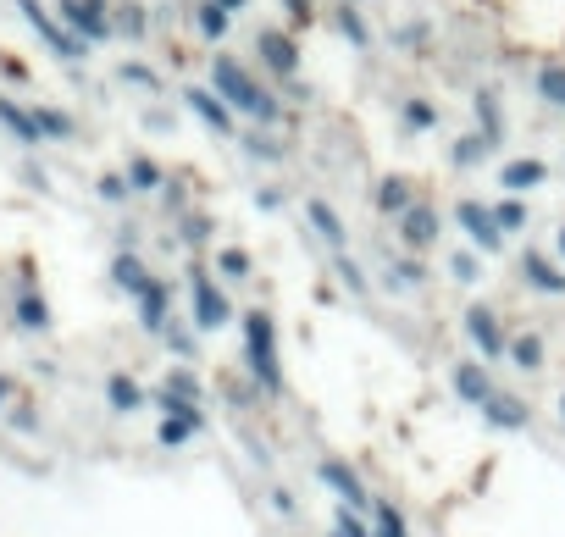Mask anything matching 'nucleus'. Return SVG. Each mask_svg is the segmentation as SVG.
<instances>
[{"label":"nucleus","mask_w":565,"mask_h":537,"mask_svg":"<svg viewBox=\"0 0 565 537\" xmlns=\"http://www.w3.org/2000/svg\"><path fill=\"white\" fill-rule=\"evenodd\" d=\"M477 128L488 133L493 144L505 139V111H499V95H493V89H482L477 95Z\"/></svg>","instance_id":"e433bc0d"},{"label":"nucleus","mask_w":565,"mask_h":537,"mask_svg":"<svg viewBox=\"0 0 565 537\" xmlns=\"http://www.w3.org/2000/svg\"><path fill=\"white\" fill-rule=\"evenodd\" d=\"M266 504H272V515H283V521H300V499H294L289 488H266Z\"/></svg>","instance_id":"37998d69"},{"label":"nucleus","mask_w":565,"mask_h":537,"mask_svg":"<svg viewBox=\"0 0 565 537\" xmlns=\"http://www.w3.org/2000/svg\"><path fill=\"white\" fill-rule=\"evenodd\" d=\"M150 405L161 410V427H156L161 449H178V443H189V438H200L205 432V405L200 399H183V394H172V388H156Z\"/></svg>","instance_id":"39448f33"},{"label":"nucleus","mask_w":565,"mask_h":537,"mask_svg":"<svg viewBox=\"0 0 565 537\" xmlns=\"http://www.w3.org/2000/svg\"><path fill=\"white\" fill-rule=\"evenodd\" d=\"M327 537H372V515L338 504V510H333V526H327Z\"/></svg>","instance_id":"4c0bfd02"},{"label":"nucleus","mask_w":565,"mask_h":537,"mask_svg":"<svg viewBox=\"0 0 565 537\" xmlns=\"http://www.w3.org/2000/svg\"><path fill=\"white\" fill-rule=\"evenodd\" d=\"M205 239H211V216H200V211L183 216V244H194V250H200Z\"/></svg>","instance_id":"a18cd8bd"},{"label":"nucleus","mask_w":565,"mask_h":537,"mask_svg":"<svg viewBox=\"0 0 565 537\" xmlns=\"http://www.w3.org/2000/svg\"><path fill=\"white\" fill-rule=\"evenodd\" d=\"M477 416L488 421L493 432H527V427H532V405H527L521 394H505V388H493L488 405H482Z\"/></svg>","instance_id":"4468645a"},{"label":"nucleus","mask_w":565,"mask_h":537,"mask_svg":"<svg viewBox=\"0 0 565 537\" xmlns=\"http://www.w3.org/2000/svg\"><path fill=\"white\" fill-rule=\"evenodd\" d=\"M482 266H488V255H482V250H471V244H466V250H455V255H449V277H455L460 288H477V283H482Z\"/></svg>","instance_id":"473e14b6"},{"label":"nucleus","mask_w":565,"mask_h":537,"mask_svg":"<svg viewBox=\"0 0 565 537\" xmlns=\"http://www.w3.org/2000/svg\"><path fill=\"white\" fill-rule=\"evenodd\" d=\"M394 239H399V250H410V255H433L438 239H444V211H438L433 200H416L405 216H394Z\"/></svg>","instance_id":"6e6552de"},{"label":"nucleus","mask_w":565,"mask_h":537,"mask_svg":"<svg viewBox=\"0 0 565 537\" xmlns=\"http://www.w3.org/2000/svg\"><path fill=\"white\" fill-rule=\"evenodd\" d=\"M111 283H117V288H122V294H128V299H139V294H145L150 283H156V272H150V266L139 261V255H133V250H122L117 261H111Z\"/></svg>","instance_id":"5701e85b"},{"label":"nucleus","mask_w":565,"mask_h":537,"mask_svg":"<svg viewBox=\"0 0 565 537\" xmlns=\"http://www.w3.org/2000/svg\"><path fill=\"white\" fill-rule=\"evenodd\" d=\"M305 222H311V233H316V239H322L333 255H338V250H349V222L322 200V194H311V200H305Z\"/></svg>","instance_id":"dca6fc26"},{"label":"nucleus","mask_w":565,"mask_h":537,"mask_svg":"<svg viewBox=\"0 0 565 537\" xmlns=\"http://www.w3.org/2000/svg\"><path fill=\"white\" fill-rule=\"evenodd\" d=\"M289 537H300V532H289Z\"/></svg>","instance_id":"4d7b16f0"},{"label":"nucleus","mask_w":565,"mask_h":537,"mask_svg":"<svg viewBox=\"0 0 565 537\" xmlns=\"http://www.w3.org/2000/svg\"><path fill=\"white\" fill-rule=\"evenodd\" d=\"M316 482H322L327 493H333L338 504H349V510H361V515H372V504H377V493L361 482V471L349 466L344 454H322L316 460Z\"/></svg>","instance_id":"0eeeda50"},{"label":"nucleus","mask_w":565,"mask_h":537,"mask_svg":"<svg viewBox=\"0 0 565 537\" xmlns=\"http://www.w3.org/2000/svg\"><path fill=\"white\" fill-rule=\"evenodd\" d=\"M122 172H128L133 194H161V189H167V172H161L150 156H128V167H122Z\"/></svg>","instance_id":"2f4dec72"},{"label":"nucleus","mask_w":565,"mask_h":537,"mask_svg":"<svg viewBox=\"0 0 565 537\" xmlns=\"http://www.w3.org/2000/svg\"><path fill=\"white\" fill-rule=\"evenodd\" d=\"M283 6H289V23H294V34L316 23V6H311V0H283Z\"/></svg>","instance_id":"49530a36"},{"label":"nucleus","mask_w":565,"mask_h":537,"mask_svg":"<svg viewBox=\"0 0 565 537\" xmlns=\"http://www.w3.org/2000/svg\"><path fill=\"white\" fill-rule=\"evenodd\" d=\"M133 305H139V327H145V333L161 338V333L172 327V283H167V277H156L145 294L133 299Z\"/></svg>","instance_id":"f3484780"},{"label":"nucleus","mask_w":565,"mask_h":537,"mask_svg":"<svg viewBox=\"0 0 565 537\" xmlns=\"http://www.w3.org/2000/svg\"><path fill=\"white\" fill-rule=\"evenodd\" d=\"M421 283H427V255L399 250L394 261L383 266V288H388V294H416Z\"/></svg>","instance_id":"6ab92c4d"},{"label":"nucleus","mask_w":565,"mask_h":537,"mask_svg":"<svg viewBox=\"0 0 565 537\" xmlns=\"http://www.w3.org/2000/svg\"><path fill=\"white\" fill-rule=\"evenodd\" d=\"M56 12H61V23L73 28L78 39H89V45H100V39L117 34V17L106 12V0H61Z\"/></svg>","instance_id":"9b49d317"},{"label":"nucleus","mask_w":565,"mask_h":537,"mask_svg":"<svg viewBox=\"0 0 565 537\" xmlns=\"http://www.w3.org/2000/svg\"><path fill=\"white\" fill-rule=\"evenodd\" d=\"M161 388H172V394L200 399V405H205V382H200V371H194V360H178V366H167V382H161Z\"/></svg>","instance_id":"72a5a7b5"},{"label":"nucleus","mask_w":565,"mask_h":537,"mask_svg":"<svg viewBox=\"0 0 565 537\" xmlns=\"http://www.w3.org/2000/svg\"><path fill=\"white\" fill-rule=\"evenodd\" d=\"M543 183H549V161H538V156H516L499 167V194H532Z\"/></svg>","instance_id":"a211bd4d"},{"label":"nucleus","mask_w":565,"mask_h":537,"mask_svg":"<svg viewBox=\"0 0 565 537\" xmlns=\"http://www.w3.org/2000/svg\"><path fill=\"white\" fill-rule=\"evenodd\" d=\"M194 23H200V34L217 45V39H228V23H233V12L222 6V0H205L200 12H194Z\"/></svg>","instance_id":"f704fd0d"},{"label":"nucleus","mask_w":565,"mask_h":537,"mask_svg":"<svg viewBox=\"0 0 565 537\" xmlns=\"http://www.w3.org/2000/svg\"><path fill=\"white\" fill-rule=\"evenodd\" d=\"M34 117H39V133H45V139H73V117H67V111H56V106H39Z\"/></svg>","instance_id":"58836bf2"},{"label":"nucleus","mask_w":565,"mask_h":537,"mask_svg":"<svg viewBox=\"0 0 565 537\" xmlns=\"http://www.w3.org/2000/svg\"><path fill=\"white\" fill-rule=\"evenodd\" d=\"M183 106H189L194 117H200L205 128H211V133H217V139H239V111H233L228 100L217 95V89L189 84V89H183Z\"/></svg>","instance_id":"ddd939ff"},{"label":"nucleus","mask_w":565,"mask_h":537,"mask_svg":"<svg viewBox=\"0 0 565 537\" xmlns=\"http://www.w3.org/2000/svg\"><path fill=\"white\" fill-rule=\"evenodd\" d=\"M372 537H416L405 521V510H399L394 499H383V493H377V504H372Z\"/></svg>","instance_id":"c85d7f7f"},{"label":"nucleus","mask_w":565,"mask_h":537,"mask_svg":"<svg viewBox=\"0 0 565 537\" xmlns=\"http://www.w3.org/2000/svg\"><path fill=\"white\" fill-rule=\"evenodd\" d=\"M117 28H122V34H128V39H139V34H145V12H139V6H122Z\"/></svg>","instance_id":"de8ad7c7"},{"label":"nucleus","mask_w":565,"mask_h":537,"mask_svg":"<svg viewBox=\"0 0 565 537\" xmlns=\"http://www.w3.org/2000/svg\"><path fill=\"white\" fill-rule=\"evenodd\" d=\"M516 272H521V283L532 288V294H549V299H565V261L560 255H549V250H521V261H516Z\"/></svg>","instance_id":"f8f14e48"},{"label":"nucleus","mask_w":565,"mask_h":537,"mask_svg":"<svg viewBox=\"0 0 565 537\" xmlns=\"http://www.w3.org/2000/svg\"><path fill=\"white\" fill-rule=\"evenodd\" d=\"M189 322L200 333H222L233 322V299H228V283H222L211 266H189Z\"/></svg>","instance_id":"7ed1b4c3"},{"label":"nucleus","mask_w":565,"mask_h":537,"mask_svg":"<svg viewBox=\"0 0 565 537\" xmlns=\"http://www.w3.org/2000/svg\"><path fill=\"white\" fill-rule=\"evenodd\" d=\"M95 194L106 205H122L133 194V183H128V172H100V183H95Z\"/></svg>","instance_id":"ea45409f"},{"label":"nucleus","mask_w":565,"mask_h":537,"mask_svg":"<svg viewBox=\"0 0 565 537\" xmlns=\"http://www.w3.org/2000/svg\"><path fill=\"white\" fill-rule=\"evenodd\" d=\"M161 338H167V349H172L178 360H194V338H200V327H194V322H189V327H178V322H172Z\"/></svg>","instance_id":"a19ab883"},{"label":"nucleus","mask_w":565,"mask_h":537,"mask_svg":"<svg viewBox=\"0 0 565 537\" xmlns=\"http://www.w3.org/2000/svg\"><path fill=\"white\" fill-rule=\"evenodd\" d=\"M211 89H217V95L228 100V106L239 111V117H255L261 128L283 122V106H277V95L255 84V78H250V72H244L233 56H217V61H211Z\"/></svg>","instance_id":"f03ea898"},{"label":"nucleus","mask_w":565,"mask_h":537,"mask_svg":"<svg viewBox=\"0 0 565 537\" xmlns=\"http://www.w3.org/2000/svg\"><path fill=\"white\" fill-rule=\"evenodd\" d=\"M255 56H261V67L272 78L294 84V72H300V39H294V28H261L255 34Z\"/></svg>","instance_id":"1a4fd4ad"},{"label":"nucleus","mask_w":565,"mask_h":537,"mask_svg":"<svg viewBox=\"0 0 565 537\" xmlns=\"http://www.w3.org/2000/svg\"><path fill=\"white\" fill-rule=\"evenodd\" d=\"M6 399H12V377H0V405H6Z\"/></svg>","instance_id":"864d4df0"},{"label":"nucleus","mask_w":565,"mask_h":537,"mask_svg":"<svg viewBox=\"0 0 565 537\" xmlns=\"http://www.w3.org/2000/svg\"><path fill=\"white\" fill-rule=\"evenodd\" d=\"M122 78H128V84H139V89H156V72L139 67V61H128V67H122Z\"/></svg>","instance_id":"09e8293b"},{"label":"nucleus","mask_w":565,"mask_h":537,"mask_svg":"<svg viewBox=\"0 0 565 537\" xmlns=\"http://www.w3.org/2000/svg\"><path fill=\"white\" fill-rule=\"evenodd\" d=\"M460 333H466V344L477 349V360H488V366L510 355V327L499 322V311H493V305H482V299H471V305H466Z\"/></svg>","instance_id":"423d86ee"},{"label":"nucleus","mask_w":565,"mask_h":537,"mask_svg":"<svg viewBox=\"0 0 565 537\" xmlns=\"http://www.w3.org/2000/svg\"><path fill=\"white\" fill-rule=\"evenodd\" d=\"M399 128L405 133H438V100L410 95L405 106H399Z\"/></svg>","instance_id":"bb28decb"},{"label":"nucleus","mask_w":565,"mask_h":537,"mask_svg":"<svg viewBox=\"0 0 565 537\" xmlns=\"http://www.w3.org/2000/svg\"><path fill=\"white\" fill-rule=\"evenodd\" d=\"M12 427H17V432H34V427H39V416H34L28 405H12Z\"/></svg>","instance_id":"3c124183"},{"label":"nucleus","mask_w":565,"mask_h":537,"mask_svg":"<svg viewBox=\"0 0 565 537\" xmlns=\"http://www.w3.org/2000/svg\"><path fill=\"white\" fill-rule=\"evenodd\" d=\"M560 421H565V388H560Z\"/></svg>","instance_id":"6e6d98bb"},{"label":"nucleus","mask_w":565,"mask_h":537,"mask_svg":"<svg viewBox=\"0 0 565 537\" xmlns=\"http://www.w3.org/2000/svg\"><path fill=\"white\" fill-rule=\"evenodd\" d=\"M449 388H455V399H460V405L482 410V405H488V394H493L488 360H455V366H449Z\"/></svg>","instance_id":"2eb2a0df"},{"label":"nucleus","mask_w":565,"mask_h":537,"mask_svg":"<svg viewBox=\"0 0 565 537\" xmlns=\"http://www.w3.org/2000/svg\"><path fill=\"white\" fill-rule=\"evenodd\" d=\"M338 28H344V39H349V45H372V34H366V23H361V12H349V6H344V12H338Z\"/></svg>","instance_id":"c03bdc74"},{"label":"nucleus","mask_w":565,"mask_h":537,"mask_svg":"<svg viewBox=\"0 0 565 537\" xmlns=\"http://www.w3.org/2000/svg\"><path fill=\"white\" fill-rule=\"evenodd\" d=\"M17 12H23L28 23L39 28V39H45V45L56 50L61 61H84L89 39H78V34H73V28H67V23H56V17H50L45 6H39V0H17Z\"/></svg>","instance_id":"9d476101"},{"label":"nucleus","mask_w":565,"mask_h":537,"mask_svg":"<svg viewBox=\"0 0 565 537\" xmlns=\"http://www.w3.org/2000/svg\"><path fill=\"white\" fill-rule=\"evenodd\" d=\"M222 6H228V12H239V6H244V0H222Z\"/></svg>","instance_id":"5fc2aeb1"},{"label":"nucleus","mask_w":565,"mask_h":537,"mask_svg":"<svg viewBox=\"0 0 565 537\" xmlns=\"http://www.w3.org/2000/svg\"><path fill=\"white\" fill-rule=\"evenodd\" d=\"M106 405L117 410V416H139V410H150V394H145V382H139V377L111 371V377H106Z\"/></svg>","instance_id":"aec40b11"},{"label":"nucleus","mask_w":565,"mask_h":537,"mask_svg":"<svg viewBox=\"0 0 565 537\" xmlns=\"http://www.w3.org/2000/svg\"><path fill=\"white\" fill-rule=\"evenodd\" d=\"M449 222H455V233L471 244V250H482V255H499V250L510 244V233L499 227L493 205H488V200H477V194H460V200L449 205Z\"/></svg>","instance_id":"20e7f679"},{"label":"nucleus","mask_w":565,"mask_h":537,"mask_svg":"<svg viewBox=\"0 0 565 537\" xmlns=\"http://www.w3.org/2000/svg\"><path fill=\"white\" fill-rule=\"evenodd\" d=\"M12 316H17V327H23V333H45V327H50V299L39 294L34 283H23V288H17Z\"/></svg>","instance_id":"b1692460"},{"label":"nucleus","mask_w":565,"mask_h":537,"mask_svg":"<svg viewBox=\"0 0 565 537\" xmlns=\"http://www.w3.org/2000/svg\"><path fill=\"white\" fill-rule=\"evenodd\" d=\"M554 255L565 261V222H560V233H554Z\"/></svg>","instance_id":"603ef678"},{"label":"nucleus","mask_w":565,"mask_h":537,"mask_svg":"<svg viewBox=\"0 0 565 537\" xmlns=\"http://www.w3.org/2000/svg\"><path fill=\"white\" fill-rule=\"evenodd\" d=\"M493 156V139H488V133H460V139L455 144H449V167H460V172H471V167H482V161H488Z\"/></svg>","instance_id":"a878e982"},{"label":"nucleus","mask_w":565,"mask_h":537,"mask_svg":"<svg viewBox=\"0 0 565 537\" xmlns=\"http://www.w3.org/2000/svg\"><path fill=\"white\" fill-rule=\"evenodd\" d=\"M255 211H283V189H255Z\"/></svg>","instance_id":"8fccbe9b"},{"label":"nucleus","mask_w":565,"mask_h":537,"mask_svg":"<svg viewBox=\"0 0 565 537\" xmlns=\"http://www.w3.org/2000/svg\"><path fill=\"white\" fill-rule=\"evenodd\" d=\"M333 277L349 288V299H366V294H372V277H366V266L355 261L349 250H338V255H333Z\"/></svg>","instance_id":"7c9ffc66"},{"label":"nucleus","mask_w":565,"mask_h":537,"mask_svg":"<svg viewBox=\"0 0 565 537\" xmlns=\"http://www.w3.org/2000/svg\"><path fill=\"white\" fill-rule=\"evenodd\" d=\"M538 100L565 111V67H560V61H543V67H538Z\"/></svg>","instance_id":"c9c22d12"},{"label":"nucleus","mask_w":565,"mask_h":537,"mask_svg":"<svg viewBox=\"0 0 565 537\" xmlns=\"http://www.w3.org/2000/svg\"><path fill=\"white\" fill-rule=\"evenodd\" d=\"M416 200H421V194H416V183H410V178H399V172H394V178H383V183H377V194H372L377 216H405Z\"/></svg>","instance_id":"4be33fe9"},{"label":"nucleus","mask_w":565,"mask_h":537,"mask_svg":"<svg viewBox=\"0 0 565 537\" xmlns=\"http://www.w3.org/2000/svg\"><path fill=\"white\" fill-rule=\"evenodd\" d=\"M244 150H250L255 161H283V144H277L272 133H250V139H244Z\"/></svg>","instance_id":"79ce46f5"},{"label":"nucleus","mask_w":565,"mask_h":537,"mask_svg":"<svg viewBox=\"0 0 565 537\" xmlns=\"http://www.w3.org/2000/svg\"><path fill=\"white\" fill-rule=\"evenodd\" d=\"M239 333H244V371H250V382H255V394H266V399H277L283 394V344H277V316L272 311H244L239 316Z\"/></svg>","instance_id":"f257e3e1"},{"label":"nucleus","mask_w":565,"mask_h":537,"mask_svg":"<svg viewBox=\"0 0 565 537\" xmlns=\"http://www.w3.org/2000/svg\"><path fill=\"white\" fill-rule=\"evenodd\" d=\"M0 122L17 133V144H45V133H39V117L28 106H17V100H0Z\"/></svg>","instance_id":"c756f323"},{"label":"nucleus","mask_w":565,"mask_h":537,"mask_svg":"<svg viewBox=\"0 0 565 537\" xmlns=\"http://www.w3.org/2000/svg\"><path fill=\"white\" fill-rule=\"evenodd\" d=\"M488 205H493V216H499V227H505V233H527V227H532L527 194H499V200H488Z\"/></svg>","instance_id":"cd10ccee"},{"label":"nucleus","mask_w":565,"mask_h":537,"mask_svg":"<svg viewBox=\"0 0 565 537\" xmlns=\"http://www.w3.org/2000/svg\"><path fill=\"white\" fill-rule=\"evenodd\" d=\"M211 272H217L222 283H250V277H255V261H250V250H239V244H217V255H211Z\"/></svg>","instance_id":"393cba45"},{"label":"nucleus","mask_w":565,"mask_h":537,"mask_svg":"<svg viewBox=\"0 0 565 537\" xmlns=\"http://www.w3.org/2000/svg\"><path fill=\"white\" fill-rule=\"evenodd\" d=\"M510 366H516V371H527V377H532V371H543V366H549V344H543V333H532V327H521V333H510Z\"/></svg>","instance_id":"412c9836"}]
</instances>
